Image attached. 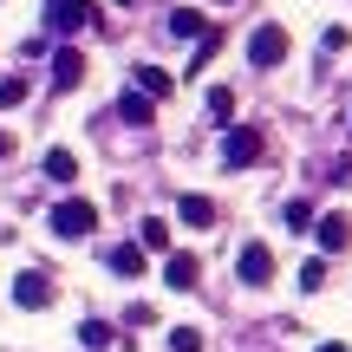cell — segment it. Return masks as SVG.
<instances>
[{
  "label": "cell",
  "mask_w": 352,
  "mask_h": 352,
  "mask_svg": "<svg viewBox=\"0 0 352 352\" xmlns=\"http://www.w3.org/2000/svg\"><path fill=\"white\" fill-rule=\"evenodd\" d=\"M91 228H98V209H91L85 196H65L59 209H52V235H65V241H85Z\"/></svg>",
  "instance_id": "1"
},
{
  "label": "cell",
  "mask_w": 352,
  "mask_h": 352,
  "mask_svg": "<svg viewBox=\"0 0 352 352\" xmlns=\"http://www.w3.org/2000/svg\"><path fill=\"white\" fill-rule=\"evenodd\" d=\"M254 157H261V131H254V124H228V138H222V164H228V170H248Z\"/></svg>",
  "instance_id": "2"
},
{
  "label": "cell",
  "mask_w": 352,
  "mask_h": 352,
  "mask_svg": "<svg viewBox=\"0 0 352 352\" xmlns=\"http://www.w3.org/2000/svg\"><path fill=\"white\" fill-rule=\"evenodd\" d=\"M235 274L248 280V287H267V280H274V254H267L261 241H241V254H235Z\"/></svg>",
  "instance_id": "3"
},
{
  "label": "cell",
  "mask_w": 352,
  "mask_h": 352,
  "mask_svg": "<svg viewBox=\"0 0 352 352\" xmlns=\"http://www.w3.org/2000/svg\"><path fill=\"white\" fill-rule=\"evenodd\" d=\"M248 59L261 65V72L280 65V59H287V33H280V26H254V33H248Z\"/></svg>",
  "instance_id": "4"
},
{
  "label": "cell",
  "mask_w": 352,
  "mask_h": 352,
  "mask_svg": "<svg viewBox=\"0 0 352 352\" xmlns=\"http://www.w3.org/2000/svg\"><path fill=\"white\" fill-rule=\"evenodd\" d=\"M91 20V0H46V26L52 33H78Z\"/></svg>",
  "instance_id": "5"
},
{
  "label": "cell",
  "mask_w": 352,
  "mask_h": 352,
  "mask_svg": "<svg viewBox=\"0 0 352 352\" xmlns=\"http://www.w3.org/2000/svg\"><path fill=\"white\" fill-rule=\"evenodd\" d=\"M13 300H20L26 314H39V307H52V280L39 274V267H26V274L13 280Z\"/></svg>",
  "instance_id": "6"
},
{
  "label": "cell",
  "mask_w": 352,
  "mask_h": 352,
  "mask_svg": "<svg viewBox=\"0 0 352 352\" xmlns=\"http://www.w3.org/2000/svg\"><path fill=\"white\" fill-rule=\"evenodd\" d=\"M104 261H111V274H124V280H144V267H151V254H144L138 241H118V248L104 254Z\"/></svg>",
  "instance_id": "7"
},
{
  "label": "cell",
  "mask_w": 352,
  "mask_h": 352,
  "mask_svg": "<svg viewBox=\"0 0 352 352\" xmlns=\"http://www.w3.org/2000/svg\"><path fill=\"white\" fill-rule=\"evenodd\" d=\"M164 280H170L176 294H189L202 280V261H196V254H170V261H164Z\"/></svg>",
  "instance_id": "8"
},
{
  "label": "cell",
  "mask_w": 352,
  "mask_h": 352,
  "mask_svg": "<svg viewBox=\"0 0 352 352\" xmlns=\"http://www.w3.org/2000/svg\"><path fill=\"white\" fill-rule=\"evenodd\" d=\"M346 241H352V215H340V209H333V215H320V248H327V254H340Z\"/></svg>",
  "instance_id": "9"
},
{
  "label": "cell",
  "mask_w": 352,
  "mask_h": 352,
  "mask_svg": "<svg viewBox=\"0 0 352 352\" xmlns=\"http://www.w3.org/2000/svg\"><path fill=\"white\" fill-rule=\"evenodd\" d=\"M78 78H85V59H78V52H72V46H65V52H59V59H52V85H59V91H72V85H78Z\"/></svg>",
  "instance_id": "10"
},
{
  "label": "cell",
  "mask_w": 352,
  "mask_h": 352,
  "mask_svg": "<svg viewBox=\"0 0 352 352\" xmlns=\"http://www.w3.org/2000/svg\"><path fill=\"white\" fill-rule=\"evenodd\" d=\"M176 215H183L189 228H215V202L209 196H183V202H176Z\"/></svg>",
  "instance_id": "11"
},
{
  "label": "cell",
  "mask_w": 352,
  "mask_h": 352,
  "mask_svg": "<svg viewBox=\"0 0 352 352\" xmlns=\"http://www.w3.org/2000/svg\"><path fill=\"white\" fill-rule=\"evenodd\" d=\"M138 248L144 254H170V222H164V215H151V222L138 228Z\"/></svg>",
  "instance_id": "12"
},
{
  "label": "cell",
  "mask_w": 352,
  "mask_h": 352,
  "mask_svg": "<svg viewBox=\"0 0 352 352\" xmlns=\"http://www.w3.org/2000/svg\"><path fill=\"white\" fill-rule=\"evenodd\" d=\"M118 111H124V118H131V124H151V118H157V104H151V98H144V91H138V85H131V91H124V98H118Z\"/></svg>",
  "instance_id": "13"
},
{
  "label": "cell",
  "mask_w": 352,
  "mask_h": 352,
  "mask_svg": "<svg viewBox=\"0 0 352 352\" xmlns=\"http://www.w3.org/2000/svg\"><path fill=\"white\" fill-rule=\"evenodd\" d=\"M138 91H144V98H170V72H157V65H138Z\"/></svg>",
  "instance_id": "14"
},
{
  "label": "cell",
  "mask_w": 352,
  "mask_h": 352,
  "mask_svg": "<svg viewBox=\"0 0 352 352\" xmlns=\"http://www.w3.org/2000/svg\"><path fill=\"white\" fill-rule=\"evenodd\" d=\"M170 33H176V39H202V33H209V20L183 7V13H170Z\"/></svg>",
  "instance_id": "15"
},
{
  "label": "cell",
  "mask_w": 352,
  "mask_h": 352,
  "mask_svg": "<svg viewBox=\"0 0 352 352\" xmlns=\"http://www.w3.org/2000/svg\"><path fill=\"white\" fill-rule=\"evenodd\" d=\"M46 176H52V183H72V176H78V157L72 151H46Z\"/></svg>",
  "instance_id": "16"
},
{
  "label": "cell",
  "mask_w": 352,
  "mask_h": 352,
  "mask_svg": "<svg viewBox=\"0 0 352 352\" xmlns=\"http://www.w3.org/2000/svg\"><path fill=\"white\" fill-rule=\"evenodd\" d=\"M78 346H85V352H104V346H111V327H104V320H85V327H78Z\"/></svg>",
  "instance_id": "17"
},
{
  "label": "cell",
  "mask_w": 352,
  "mask_h": 352,
  "mask_svg": "<svg viewBox=\"0 0 352 352\" xmlns=\"http://www.w3.org/2000/svg\"><path fill=\"white\" fill-rule=\"evenodd\" d=\"M300 287H307V294H320V287H327V254H314V261L300 267Z\"/></svg>",
  "instance_id": "18"
},
{
  "label": "cell",
  "mask_w": 352,
  "mask_h": 352,
  "mask_svg": "<svg viewBox=\"0 0 352 352\" xmlns=\"http://www.w3.org/2000/svg\"><path fill=\"white\" fill-rule=\"evenodd\" d=\"M209 118H222V124L235 118V91H228V85H215V91H209Z\"/></svg>",
  "instance_id": "19"
},
{
  "label": "cell",
  "mask_w": 352,
  "mask_h": 352,
  "mask_svg": "<svg viewBox=\"0 0 352 352\" xmlns=\"http://www.w3.org/2000/svg\"><path fill=\"white\" fill-rule=\"evenodd\" d=\"M170 352H202V333L196 327H176L170 333Z\"/></svg>",
  "instance_id": "20"
},
{
  "label": "cell",
  "mask_w": 352,
  "mask_h": 352,
  "mask_svg": "<svg viewBox=\"0 0 352 352\" xmlns=\"http://www.w3.org/2000/svg\"><path fill=\"white\" fill-rule=\"evenodd\" d=\"M20 98H26V78H0V111H13Z\"/></svg>",
  "instance_id": "21"
},
{
  "label": "cell",
  "mask_w": 352,
  "mask_h": 352,
  "mask_svg": "<svg viewBox=\"0 0 352 352\" xmlns=\"http://www.w3.org/2000/svg\"><path fill=\"white\" fill-rule=\"evenodd\" d=\"M215 46H222V33H215V26H209V33H202V46H196V65H189V72H202V65L215 59Z\"/></svg>",
  "instance_id": "22"
},
{
  "label": "cell",
  "mask_w": 352,
  "mask_h": 352,
  "mask_svg": "<svg viewBox=\"0 0 352 352\" xmlns=\"http://www.w3.org/2000/svg\"><path fill=\"white\" fill-rule=\"evenodd\" d=\"M0 157H13V138H7V131H0Z\"/></svg>",
  "instance_id": "23"
},
{
  "label": "cell",
  "mask_w": 352,
  "mask_h": 352,
  "mask_svg": "<svg viewBox=\"0 0 352 352\" xmlns=\"http://www.w3.org/2000/svg\"><path fill=\"white\" fill-rule=\"evenodd\" d=\"M320 352H346V346H320Z\"/></svg>",
  "instance_id": "24"
},
{
  "label": "cell",
  "mask_w": 352,
  "mask_h": 352,
  "mask_svg": "<svg viewBox=\"0 0 352 352\" xmlns=\"http://www.w3.org/2000/svg\"><path fill=\"white\" fill-rule=\"evenodd\" d=\"M118 7H138V0H118Z\"/></svg>",
  "instance_id": "25"
}]
</instances>
